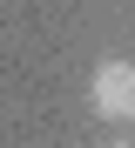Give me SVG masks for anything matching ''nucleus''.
I'll list each match as a JSON object with an SVG mask.
<instances>
[{
  "instance_id": "obj_1",
  "label": "nucleus",
  "mask_w": 135,
  "mask_h": 148,
  "mask_svg": "<svg viewBox=\"0 0 135 148\" xmlns=\"http://www.w3.org/2000/svg\"><path fill=\"white\" fill-rule=\"evenodd\" d=\"M88 108L101 114V121H135V61H101L95 74H88Z\"/></svg>"
}]
</instances>
